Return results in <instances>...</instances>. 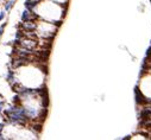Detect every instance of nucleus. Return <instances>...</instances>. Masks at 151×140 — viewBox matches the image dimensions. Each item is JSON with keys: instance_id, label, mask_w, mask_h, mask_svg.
<instances>
[{"instance_id": "f257e3e1", "label": "nucleus", "mask_w": 151, "mask_h": 140, "mask_svg": "<svg viewBox=\"0 0 151 140\" xmlns=\"http://www.w3.org/2000/svg\"><path fill=\"white\" fill-rule=\"evenodd\" d=\"M67 6L68 5L58 4L52 0H41L34 7L32 12L39 19L61 25L67 13Z\"/></svg>"}, {"instance_id": "f03ea898", "label": "nucleus", "mask_w": 151, "mask_h": 140, "mask_svg": "<svg viewBox=\"0 0 151 140\" xmlns=\"http://www.w3.org/2000/svg\"><path fill=\"white\" fill-rule=\"evenodd\" d=\"M59 25L43 20L37 18L36 19V27H35V33L38 38L41 39H49V41H54L57 31H58Z\"/></svg>"}, {"instance_id": "7ed1b4c3", "label": "nucleus", "mask_w": 151, "mask_h": 140, "mask_svg": "<svg viewBox=\"0 0 151 140\" xmlns=\"http://www.w3.org/2000/svg\"><path fill=\"white\" fill-rule=\"evenodd\" d=\"M14 1H16V0H10V1H7V3L5 4V11H9V10H10V9L13 6Z\"/></svg>"}, {"instance_id": "20e7f679", "label": "nucleus", "mask_w": 151, "mask_h": 140, "mask_svg": "<svg viewBox=\"0 0 151 140\" xmlns=\"http://www.w3.org/2000/svg\"><path fill=\"white\" fill-rule=\"evenodd\" d=\"M4 109H5V103L4 101H0V113H3Z\"/></svg>"}, {"instance_id": "39448f33", "label": "nucleus", "mask_w": 151, "mask_h": 140, "mask_svg": "<svg viewBox=\"0 0 151 140\" xmlns=\"http://www.w3.org/2000/svg\"><path fill=\"white\" fill-rule=\"evenodd\" d=\"M6 17V11L4 10V11H1V12H0V21H1L4 18Z\"/></svg>"}, {"instance_id": "423d86ee", "label": "nucleus", "mask_w": 151, "mask_h": 140, "mask_svg": "<svg viewBox=\"0 0 151 140\" xmlns=\"http://www.w3.org/2000/svg\"><path fill=\"white\" fill-rule=\"evenodd\" d=\"M4 129H5V124L4 122H0V133H3Z\"/></svg>"}, {"instance_id": "0eeeda50", "label": "nucleus", "mask_w": 151, "mask_h": 140, "mask_svg": "<svg viewBox=\"0 0 151 140\" xmlns=\"http://www.w3.org/2000/svg\"><path fill=\"white\" fill-rule=\"evenodd\" d=\"M4 139H6V138L4 136V134H3V133H0V140H4Z\"/></svg>"}]
</instances>
